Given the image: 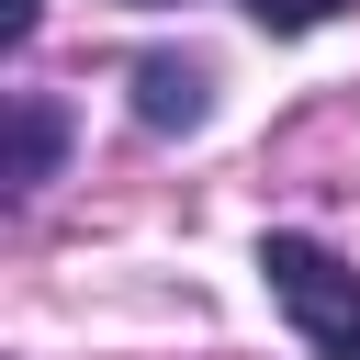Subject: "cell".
<instances>
[{
    "label": "cell",
    "mask_w": 360,
    "mask_h": 360,
    "mask_svg": "<svg viewBox=\"0 0 360 360\" xmlns=\"http://www.w3.org/2000/svg\"><path fill=\"white\" fill-rule=\"evenodd\" d=\"M259 281H270V304L304 326L315 360H360V270H349L338 248H315V236H259Z\"/></svg>",
    "instance_id": "1"
},
{
    "label": "cell",
    "mask_w": 360,
    "mask_h": 360,
    "mask_svg": "<svg viewBox=\"0 0 360 360\" xmlns=\"http://www.w3.org/2000/svg\"><path fill=\"white\" fill-rule=\"evenodd\" d=\"M202 68L191 56H135V124H158V135H191L202 124Z\"/></svg>",
    "instance_id": "2"
},
{
    "label": "cell",
    "mask_w": 360,
    "mask_h": 360,
    "mask_svg": "<svg viewBox=\"0 0 360 360\" xmlns=\"http://www.w3.org/2000/svg\"><path fill=\"white\" fill-rule=\"evenodd\" d=\"M56 158H68V112H56L45 90H22V101H11V158H0V180H11V191H45Z\"/></svg>",
    "instance_id": "3"
},
{
    "label": "cell",
    "mask_w": 360,
    "mask_h": 360,
    "mask_svg": "<svg viewBox=\"0 0 360 360\" xmlns=\"http://www.w3.org/2000/svg\"><path fill=\"white\" fill-rule=\"evenodd\" d=\"M248 11H259V22H270V34H315V22H326V11H338V0H248Z\"/></svg>",
    "instance_id": "4"
},
{
    "label": "cell",
    "mask_w": 360,
    "mask_h": 360,
    "mask_svg": "<svg viewBox=\"0 0 360 360\" xmlns=\"http://www.w3.org/2000/svg\"><path fill=\"white\" fill-rule=\"evenodd\" d=\"M34 22H45V0H0V45H34Z\"/></svg>",
    "instance_id": "5"
}]
</instances>
